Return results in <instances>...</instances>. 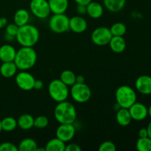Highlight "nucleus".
<instances>
[{
	"instance_id": "f257e3e1",
	"label": "nucleus",
	"mask_w": 151,
	"mask_h": 151,
	"mask_svg": "<svg viewBox=\"0 0 151 151\" xmlns=\"http://www.w3.org/2000/svg\"><path fill=\"white\" fill-rule=\"evenodd\" d=\"M37 61V53L33 47H22L16 51L13 62L20 71H27L32 69Z\"/></svg>"
},
{
	"instance_id": "f03ea898",
	"label": "nucleus",
	"mask_w": 151,
	"mask_h": 151,
	"mask_svg": "<svg viewBox=\"0 0 151 151\" xmlns=\"http://www.w3.org/2000/svg\"><path fill=\"white\" fill-rule=\"evenodd\" d=\"M40 32L35 26L29 24L19 27L16 39L22 47H33L38 43Z\"/></svg>"
},
{
	"instance_id": "7ed1b4c3",
	"label": "nucleus",
	"mask_w": 151,
	"mask_h": 151,
	"mask_svg": "<svg viewBox=\"0 0 151 151\" xmlns=\"http://www.w3.org/2000/svg\"><path fill=\"white\" fill-rule=\"evenodd\" d=\"M54 116L60 124H74L77 118L75 106L66 100L58 103L55 108Z\"/></svg>"
},
{
	"instance_id": "20e7f679",
	"label": "nucleus",
	"mask_w": 151,
	"mask_h": 151,
	"mask_svg": "<svg viewBox=\"0 0 151 151\" xmlns=\"http://www.w3.org/2000/svg\"><path fill=\"white\" fill-rule=\"evenodd\" d=\"M116 103L121 108L129 109L134 103L137 102V95L135 90L127 85L120 86L118 87L115 92Z\"/></svg>"
},
{
	"instance_id": "39448f33",
	"label": "nucleus",
	"mask_w": 151,
	"mask_h": 151,
	"mask_svg": "<svg viewBox=\"0 0 151 151\" xmlns=\"http://www.w3.org/2000/svg\"><path fill=\"white\" fill-rule=\"evenodd\" d=\"M50 97L57 103L65 101L69 96V88L60 79L52 80L48 86Z\"/></svg>"
},
{
	"instance_id": "423d86ee",
	"label": "nucleus",
	"mask_w": 151,
	"mask_h": 151,
	"mask_svg": "<svg viewBox=\"0 0 151 151\" xmlns=\"http://www.w3.org/2000/svg\"><path fill=\"white\" fill-rule=\"evenodd\" d=\"M69 94L72 100L78 103H85L90 100L91 97V91L88 85L83 83H77L71 86Z\"/></svg>"
},
{
	"instance_id": "0eeeda50",
	"label": "nucleus",
	"mask_w": 151,
	"mask_h": 151,
	"mask_svg": "<svg viewBox=\"0 0 151 151\" xmlns=\"http://www.w3.org/2000/svg\"><path fill=\"white\" fill-rule=\"evenodd\" d=\"M49 28L55 33H63L69 30V18L65 13L53 14L49 20Z\"/></svg>"
},
{
	"instance_id": "6e6552de",
	"label": "nucleus",
	"mask_w": 151,
	"mask_h": 151,
	"mask_svg": "<svg viewBox=\"0 0 151 151\" xmlns=\"http://www.w3.org/2000/svg\"><path fill=\"white\" fill-rule=\"evenodd\" d=\"M29 10L35 17L44 19L51 13L48 0H31Z\"/></svg>"
},
{
	"instance_id": "1a4fd4ad",
	"label": "nucleus",
	"mask_w": 151,
	"mask_h": 151,
	"mask_svg": "<svg viewBox=\"0 0 151 151\" xmlns=\"http://www.w3.org/2000/svg\"><path fill=\"white\" fill-rule=\"evenodd\" d=\"M110 28L106 27H99L93 30L91 35V41L97 46H106L109 44L112 38Z\"/></svg>"
},
{
	"instance_id": "9d476101",
	"label": "nucleus",
	"mask_w": 151,
	"mask_h": 151,
	"mask_svg": "<svg viewBox=\"0 0 151 151\" xmlns=\"http://www.w3.org/2000/svg\"><path fill=\"white\" fill-rule=\"evenodd\" d=\"M35 78L27 71H21L16 76V83L23 91H30L34 88Z\"/></svg>"
},
{
	"instance_id": "9b49d317",
	"label": "nucleus",
	"mask_w": 151,
	"mask_h": 151,
	"mask_svg": "<svg viewBox=\"0 0 151 151\" xmlns=\"http://www.w3.org/2000/svg\"><path fill=\"white\" fill-rule=\"evenodd\" d=\"M76 129L73 124H60L56 130V137L60 139L65 143L70 142L74 138Z\"/></svg>"
},
{
	"instance_id": "f8f14e48",
	"label": "nucleus",
	"mask_w": 151,
	"mask_h": 151,
	"mask_svg": "<svg viewBox=\"0 0 151 151\" xmlns=\"http://www.w3.org/2000/svg\"><path fill=\"white\" fill-rule=\"evenodd\" d=\"M132 119L136 121L144 120L148 116V109L145 104L142 103H137L132 105L128 109Z\"/></svg>"
},
{
	"instance_id": "ddd939ff",
	"label": "nucleus",
	"mask_w": 151,
	"mask_h": 151,
	"mask_svg": "<svg viewBox=\"0 0 151 151\" xmlns=\"http://www.w3.org/2000/svg\"><path fill=\"white\" fill-rule=\"evenodd\" d=\"M135 88L143 95L151 94V77L143 75L139 77L135 82Z\"/></svg>"
},
{
	"instance_id": "4468645a",
	"label": "nucleus",
	"mask_w": 151,
	"mask_h": 151,
	"mask_svg": "<svg viewBox=\"0 0 151 151\" xmlns=\"http://www.w3.org/2000/svg\"><path fill=\"white\" fill-rule=\"evenodd\" d=\"M88 27L86 20L81 16H75L69 19V29L75 33H83Z\"/></svg>"
},
{
	"instance_id": "2eb2a0df",
	"label": "nucleus",
	"mask_w": 151,
	"mask_h": 151,
	"mask_svg": "<svg viewBox=\"0 0 151 151\" xmlns=\"http://www.w3.org/2000/svg\"><path fill=\"white\" fill-rule=\"evenodd\" d=\"M104 13L103 4L97 1H91L86 5V13L90 18L94 19H100Z\"/></svg>"
},
{
	"instance_id": "dca6fc26",
	"label": "nucleus",
	"mask_w": 151,
	"mask_h": 151,
	"mask_svg": "<svg viewBox=\"0 0 151 151\" xmlns=\"http://www.w3.org/2000/svg\"><path fill=\"white\" fill-rule=\"evenodd\" d=\"M48 2L53 14L65 13L69 7V0H48Z\"/></svg>"
},
{
	"instance_id": "f3484780",
	"label": "nucleus",
	"mask_w": 151,
	"mask_h": 151,
	"mask_svg": "<svg viewBox=\"0 0 151 151\" xmlns=\"http://www.w3.org/2000/svg\"><path fill=\"white\" fill-rule=\"evenodd\" d=\"M16 55V50L10 44H4L0 47V60L2 62L13 61Z\"/></svg>"
},
{
	"instance_id": "a211bd4d",
	"label": "nucleus",
	"mask_w": 151,
	"mask_h": 151,
	"mask_svg": "<svg viewBox=\"0 0 151 151\" xmlns=\"http://www.w3.org/2000/svg\"><path fill=\"white\" fill-rule=\"evenodd\" d=\"M109 45L111 50L116 54L123 52L126 48V42L123 36H112Z\"/></svg>"
},
{
	"instance_id": "6ab92c4d",
	"label": "nucleus",
	"mask_w": 151,
	"mask_h": 151,
	"mask_svg": "<svg viewBox=\"0 0 151 151\" xmlns=\"http://www.w3.org/2000/svg\"><path fill=\"white\" fill-rule=\"evenodd\" d=\"M116 120L117 123L121 126L125 127L129 125L133 119L131 118L128 109L120 108L119 110L116 111Z\"/></svg>"
},
{
	"instance_id": "aec40b11",
	"label": "nucleus",
	"mask_w": 151,
	"mask_h": 151,
	"mask_svg": "<svg viewBox=\"0 0 151 151\" xmlns=\"http://www.w3.org/2000/svg\"><path fill=\"white\" fill-rule=\"evenodd\" d=\"M17 70V66L13 61L3 62L0 66V74L1 76L6 78H10L15 76Z\"/></svg>"
},
{
	"instance_id": "412c9836",
	"label": "nucleus",
	"mask_w": 151,
	"mask_h": 151,
	"mask_svg": "<svg viewBox=\"0 0 151 151\" xmlns=\"http://www.w3.org/2000/svg\"><path fill=\"white\" fill-rule=\"evenodd\" d=\"M29 13L26 9H19L13 16V23L18 27H22L28 24L29 21Z\"/></svg>"
},
{
	"instance_id": "4be33fe9",
	"label": "nucleus",
	"mask_w": 151,
	"mask_h": 151,
	"mask_svg": "<svg viewBox=\"0 0 151 151\" xmlns=\"http://www.w3.org/2000/svg\"><path fill=\"white\" fill-rule=\"evenodd\" d=\"M106 10L111 13H117L124 8L126 0H103Z\"/></svg>"
},
{
	"instance_id": "5701e85b",
	"label": "nucleus",
	"mask_w": 151,
	"mask_h": 151,
	"mask_svg": "<svg viewBox=\"0 0 151 151\" xmlns=\"http://www.w3.org/2000/svg\"><path fill=\"white\" fill-rule=\"evenodd\" d=\"M34 119L35 118L29 114H22L17 119L18 127L24 131L31 129L34 126Z\"/></svg>"
},
{
	"instance_id": "b1692460",
	"label": "nucleus",
	"mask_w": 151,
	"mask_h": 151,
	"mask_svg": "<svg viewBox=\"0 0 151 151\" xmlns=\"http://www.w3.org/2000/svg\"><path fill=\"white\" fill-rule=\"evenodd\" d=\"M65 147L66 143L57 137L49 140L45 146L47 151H65Z\"/></svg>"
},
{
	"instance_id": "393cba45",
	"label": "nucleus",
	"mask_w": 151,
	"mask_h": 151,
	"mask_svg": "<svg viewBox=\"0 0 151 151\" xmlns=\"http://www.w3.org/2000/svg\"><path fill=\"white\" fill-rule=\"evenodd\" d=\"M38 145L36 142L31 138H26L22 140L18 146L19 151H36Z\"/></svg>"
},
{
	"instance_id": "a878e982",
	"label": "nucleus",
	"mask_w": 151,
	"mask_h": 151,
	"mask_svg": "<svg viewBox=\"0 0 151 151\" xmlns=\"http://www.w3.org/2000/svg\"><path fill=\"white\" fill-rule=\"evenodd\" d=\"M60 80L68 86H72L76 83V75L72 71L66 69L61 72L60 75Z\"/></svg>"
},
{
	"instance_id": "bb28decb",
	"label": "nucleus",
	"mask_w": 151,
	"mask_h": 151,
	"mask_svg": "<svg viewBox=\"0 0 151 151\" xmlns=\"http://www.w3.org/2000/svg\"><path fill=\"white\" fill-rule=\"evenodd\" d=\"M1 123L2 131H6V132H10V131H14L18 127L17 119L12 116H7V117L4 118L2 120H1Z\"/></svg>"
},
{
	"instance_id": "cd10ccee",
	"label": "nucleus",
	"mask_w": 151,
	"mask_h": 151,
	"mask_svg": "<svg viewBox=\"0 0 151 151\" xmlns=\"http://www.w3.org/2000/svg\"><path fill=\"white\" fill-rule=\"evenodd\" d=\"M110 30L113 36H124L127 32V27L122 22H116L112 24Z\"/></svg>"
},
{
	"instance_id": "c85d7f7f",
	"label": "nucleus",
	"mask_w": 151,
	"mask_h": 151,
	"mask_svg": "<svg viewBox=\"0 0 151 151\" xmlns=\"http://www.w3.org/2000/svg\"><path fill=\"white\" fill-rule=\"evenodd\" d=\"M19 30V27L15 23L7 24L5 27V38L9 41L16 39V34Z\"/></svg>"
},
{
	"instance_id": "c756f323",
	"label": "nucleus",
	"mask_w": 151,
	"mask_h": 151,
	"mask_svg": "<svg viewBox=\"0 0 151 151\" xmlns=\"http://www.w3.org/2000/svg\"><path fill=\"white\" fill-rule=\"evenodd\" d=\"M136 147L139 151H151V139L148 137L145 138H139Z\"/></svg>"
},
{
	"instance_id": "7c9ffc66",
	"label": "nucleus",
	"mask_w": 151,
	"mask_h": 151,
	"mask_svg": "<svg viewBox=\"0 0 151 151\" xmlns=\"http://www.w3.org/2000/svg\"><path fill=\"white\" fill-rule=\"evenodd\" d=\"M49 125V119L44 115H40L34 119V126L37 129H44Z\"/></svg>"
},
{
	"instance_id": "2f4dec72",
	"label": "nucleus",
	"mask_w": 151,
	"mask_h": 151,
	"mask_svg": "<svg viewBox=\"0 0 151 151\" xmlns=\"http://www.w3.org/2000/svg\"><path fill=\"white\" fill-rule=\"evenodd\" d=\"M116 149L114 143L111 141H106L100 145L98 150L100 151H115Z\"/></svg>"
},
{
	"instance_id": "473e14b6",
	"label": "nucleus",
	"mask_w": 151,
	"mask_h": 151,
	"mask_svg": "<svg viewBox=\"0 0 151 151\" xmlns=\"http://www.w3.org/2000/svg\"><path fill=\"white\" fill-rule=\"evenodd\" d=\"M0 151H19V150L13 143L5 142L0 144Z\"/></svg>"
},
{
	"instance_id": "72a5a7b5",
	"label": "nucleus",
	"mask_w": 151,
	"mask_h": 151,
	"mask_svg": "<svg viewBox=\"0 0 151 151\" xmlns=\"http://www.w3.org/2000/svg\"><path fill=\"white\" fill-rule=\"evenodd\" d=\"M81 147L75 143H70L69 145H66L65 151H81Z\"/></svg>"
},
{
	"instance_id": "f704fd0d",
	"label": "nucleus",
	"mask_w": 151,
	"mask_h": 151,
	"mask_svg": "<svg viewBox=\"0 0 151 151\" xmlns=\"http://www.w3.org/2000/svg\"><path fill=\"white\" fill-rule=\"evenodd\" d=\"M76 11L78 15L83 16V15L86 14V5H83V4H77Z\"/></svg>"
},
{
	"instance_id": "c9c22d12",
	"label": "nucleus",
	"mask_w": 151,
	"mask_h": 151,
	"mask_svg": "<svg viewBox=\"0 0 151 151\" xmlns=\"http://www.w3.org/2000/svg\"><path fill=\"white\" fill-rule=\"evenodd\" d=\"M44 87V82L41 80H35L34 83V89L41 90Z\"/></svg>"
},
{
	"instance_id": "e433bc0d",
	"label": "nucleus",
	"mask_w": 151,
	"mask_h": 151,
	"mask_svg": "<svg viewBox=\"0 0 151 151\" xmlns=\"http://www.w3.org/2000/svg\"><path fill=\"white\" fill-rule=\"evenodd\" d=\"M139 138H145V137H148V133H147V128H141V129L139 131Z\"/></svg>"
},
{
	"instance_id": "4c0bfd02",
	"label": "nucleus",
	"mask_w": 151,
	"mask_h": 151,
	"mask_svg": "<svg viewBox=\"0 0 151 151\" xmlns=\"http://www.w3.org/2000/svg\"><path fill=\"white\" fill-rule=\"evenodd\" d=\"M7 19L5 17H0V29L5 28V27L7 25Z\"/></svg>"
},
{
	"instance_id": "58836bf2",
	"label": "nucleus",
	"mask_w": 151,
	"mask_h": 151,
	"mask_svg": "<svg viewBox=\"0 0 151 151\" xmlns=\"http://www.w3.org/2000/svg\"><path fill=\"white\" fill-rule=\"evenodd\" d=\"M77 4H83V5H87L89 4L93 0H73Z\"/></svg>"
},
{
	"instance_id": "ea45409f",
	"label": "nucleus",
	"mask_w": 151,
	"mask_h": 151,
	"mask_svg": "<svg viewBox=\"0 0 151 151\" xmlns=\"http://www.w3.org/2000/svg\"><path fill=\"white\" fill-rule=\"evenodd\" d=\"M76 83H85V78L83 75H76Z\"/></svg>"
},
{
	"instance_id": "a19ab883",
	"label": "nucleus",
	"mask_w": 151,
	"mask_h": 151,
	"mask_svg": "<svg viewBox=\"0 0 151 151\" xmlns=\"http://www.w3.org/2000/svg\"><path fill=\"white\" fill-rule=\"evenodd\" d=\"M147 133H148V137L151 139V122L148 124V125H147Z\"/></svg>"
},
{
	"instance_id": "79ce46f5",
	"label": "nucleus",
	"mask_w": 151,
	"mask_h": 151,
	"mask_svg": "<svg viewBox=\"0 0 151 151\" xmlns=\"http://www.w3.org/2000/svg\"><path fill=\"white\" fill-rule=\"evenodd\" d=\"M120 108H121L120 106H119V105L117 103H116L114 105V110H115V111H116L119 110V109H120Z\"/></svg>"
},
{
	"instance_id": "37998d69",
	"label": "nucleus",
	"mask_w": 151,
	"mask_h": 151,
	"mask_svg": "<svg viewBox=\"0 0 151 151\" xmlns=\"http://www.w3.org/2000/svg\"><path fill=\"white\" fill-rule=\"evenodd\" d=\"M147 109H148V116H150V117L151 118V105L149 106V108Z\"/></svg>"
},
{
	"instance_id": "c03bdc74",
	"label": "nucleus",
	"mask_w": 151,
	"mask_h": 151,
	"mask_svg": "<svg viewBox=\"0 0 151 151\" xmlns=\"http://www.w3.org/2000/svg\"><path fill=\"white\" fill-rule=\"evenodd\" d=\"M40 150H42V151H46V149H45V147H44V148H41V147H38V148H37V150H36V151H40Z\"/></svg>"
},
{
	"instance_id": "a18cd8bd",
	"label": "nucleus",
	"mask_w": 151,
	"mask_h": 151,
	"mask_svg": "<svg viewBox=\"0 0 151 151\" xmlns=\"http://www.w3.org/2000/svg\"><path fill=\"white\" fill-rule=\"evenodd\" d=\"M2 131V128H1V119H0V133Z\"/></svg>"
}]
</instances>
